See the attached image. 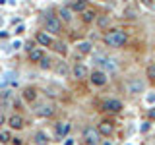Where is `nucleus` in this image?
<instances>
[{
	"label": "nucleus",
	"instance_id": "obj_1",
	"mask_svg": "<svg viewBox=\"0 0 155 145\" xmlns=\"http://www.w3.org/2000/svg\"><path fill=\"white\" fill-rule=\"evenodd\" d=\"M128 33L120 27H109L103 35V43L109 48H124L128 45Z\"/></svg>",
	"mask_w": 155,
	"mask_h": 145
},
{
	"label": "nucleus",
	"instance_id": "obj_2",
	"mask_svg": "<svg viewBox=\"0 0 155 145\" xmlns=\"http://www.w3.org/2000/svg\"><path fill=\"white\" fill-rule=\"evenodd\" d=\"M64 25H62V19L56 16V14H48L45 18V31L51 33V35H60Z\"/></svg>",
	"mask_w": 155,
	"mask_h": 145
},
{
	"label": "nucleus",
	"instance_id": "obj_3",
	"mask_svg": "<svg viewBox=\"0 0 155 145\" xmlns=\"http://www.w3.org/2000/svg\"><path fill=\"white\" fill-rule=\"evenodd\" d=\"M87 79H89V83L93 87L99 89V87H105L109 83V74H107L105 70H101V68H95L93 72H89V77H87Z\"/></svg>",
	"mask_w": 155,
	"mask_h": 145
},
{
	"label": "nucleus",
	"instance_id": "obj_4",
	"mask_svg": "<svg viewBox=\"0 0 155 145\" xmlns=\"http://www.w3.org/2000/svg\"><path fill=\"white\" fill-rule=\"evenodd\" d=\"M145 91V81L142 77H130L128 81H126V93L128 95H142Z\"/></svg>",
	"mask_w": 155,
	"mask_h": 145
},
{
	"label": "nucleus",
	"instance_id": "obj_5",
	"mask_svg": "<svg viewBox=\"0 0 155 145\" xmlns=\"http://www.w3.org/2000/svg\"><path fill=\"white\" fill-rule=\"evenodd\" d=\"M122 108H124V103L120 99H105L103 103H101V110H103V112L118 114V112H122Z\"/></svg>",
	"mask_w": 155,
	"mask_h": 145
},
{
	"label": "nucleus",
	"instance_id": "obj_6",
	"mask_svg": "<svg viewBox=\"0 0 155 145\" xmlns=\"http://www.w3.org/2000/svg\"><path fill=\"white\" fill-rule=\"evenodd\" d=\"M95 128H97V132L101 134V137H113V134H114L116 126H114L113 120H101V122L97 124Z\"/></svg>",
	"mask_w": 155,
	"mask_h": 145
},
{
	"label": "nucleus",
	"instance_id": "obj_7",
	"mask_svg": "<svg viewBox=\"0 0 155 145\" xmlns=\"http://www.w3.org/2000/svg\"><path fill=\"white\" fill-rule=\"evenodd\" d=\"M72 77H74L76 81H84L89 77V70H87V66L84 62H76L74 66H72Z\"/></svg>",
	"mask_w": 155,
	"mask_h": 145
},
{
	"label": "nucleus",
	"instance_id": "obj_8",
	"mask_svg": "<svg viewBox=\"0 0 155 145\" xmlns=\"http://www.w3.org/2000/svg\"><path fill=\"white\" fill-rule=\"evenodd\" d=\"M97 64L105 72H116V68H118L116 60L114 58H109V56H97Z\"/></svg>",
	"mask_w": 155,
	"mask_h": 145
},
{
	"label": "nucleus",
	"instance_id": "obj_9",
	"mask_svg": "<svg viewBox=\"0 0 155 145\" xmlns=\"http://www.w3.org/2000/svg\"><path fill=\"white\" fill-rule=\"evenodd\" d=\"M47 56V52H45V48L43 47H33L31 50L27 52V58H29V62H33V64H41L43 62V58Z\"/></svg>",
	"mask_w": 155,
	"mask_h": 145
},
{
	"label": "nucleus",
	"instance_id": "obj_10",
	"mask_svg": "<svg viewBox=\"0 0 155 145\" xmlns=\"http://www.w3.org/2000/svg\"><path fill=\"white\" fill-rule=\"evenodd\" d=\"M97 16H99V12H97L95 8H89V6H87L84 12L80 14V19H81V23H84V25H91V23H95Z\"/></svg>",
	"mask_w": 155,
	"mask_h": 145
},
{
	"label": "nucleus",
	"instance_id": "obj_11",
	"mask_svg": "<svg viewBox=\"0 0 155 145\" xmlns=\"http://www.w3.org/2000/svg\"><path fill=\"white\" fill-rule=\"evenodd\" d=\"M56 39L51 35V33H47V31H37L35 33V43L39 47H52V43H54Z\"/></svg>",
	"mask_w": 155,
	"mask_h": 145
},
{
	"label": "nucleus",
	"instance_id": "obj_12",
	"mask_svg": "<svg viewBox=\"0 0 155 145\" xmlns=\"http://www.w3.org/2000/svg\"><path fill=\"white\" fill-rule=\"evenodd\" d=\"M37 97H39V91H37L33 85H27V87H23V91H21V99H23V103H27V105H33V103L37 101Z\"/></svg>",
	"mask_w": 155,
	"mask_h": 145
},
{
	"label": "nucleus",
	"instance_id": "obj_13",
	"mask_svg": "<svg viewBox=\"0 0 155 145\" xmlns=\"http://www.w3.org/2000/svg\"><path fill=\"white\" fill-rule=\"evenodd\" d=\"M54 112H56L54 103H43L37 108V116H43V118H51V116H54Z\"/></svg>",
	"mask_w": 155,
	"mask_h": 145
},
{
	"label": "nucleus",
	"instance_id": "obj_14",
	"mask_svg": "<svg viewBox=\"0 0 155 145\" xmlns=\"http://www.w3.org/2000/svg\"><path fill=\"white\" fill-rule=\"evenodd\" d=\"M56 16L62 19V23H64V21L70 23L72 19H74V10H72L70 6H60V8L56 10Z\"/></svg>",
	"mask_w": 155,
	"mask_h": 145
},
{
	"label": "nucleus",
	"instance_id": "obj_15",
	"mask_svg": "<svg viewBox=\"0 0 155 145\" xmlns=\"http://www.w3.org/2000/svg\"><path fill=\"white\" fill-rule=\"evenodd\" d=\"M6 124L10 126V130H21L23 126H25V120H23L21 114H12V116H8Z\"/></svg>",
	"mask_w": 155,
	"mask_h": 145
},
{
	"label": "nucleus",
	"instance_id": "obj_16",
	"mask_svg": "<svg viewBox=\"0 0 155 145\" xmlns=\"http://www.w3.org/2000/svg\"><path fill=\"white\" fill-rule=\"evenodd\" d=\"M99 137H101V134L97 132V128H91V126H87V128H84V141L99 143Z\"/></svg>",
	"mask_w": 155,
	"mask_h": 145
},
{
	"label": "nucleus",
	"instance_id": "obj_17",
	"mask_svg": "<svg viewBox=\"0 0 155 145\" xmlns=\"http://www.w3.org/2000/svg\"><path fill=\"white\" fill-rule=\"evenodd\" d=\"M33 143L35 145H48L51 143V135H48L45 130H37L33 134Z\"/></svg>",
	"mask_w": 155,
	"mask_h": 145
},
{
	"label": "nucleus",
	"instance_id": "obj_18",
	"mask_svg": "<svg viewBox=\"0 0 155 145\" xmlns=\"http://www.w3.org/2000/svg\"><path fill=\"white\" fill-rule=\"evenodd\" d=\"M70 130H72V124L70 122H56L54 124V134L58 135V137H68Z\"/></svg>",
	"mask_w": 155,
	"mask_h": 145
},
{
	"label": "nucleus",
	"instance_id": "obj_19",
	"mask_svg": "<svg viewBox=\"0 0 155 145\" xmlns=\"http://www.w3.org/2000/svg\"><path fill=\"white\" fill-rule=\"evenodd\" d=\"M91 50H93V45H91L89 41H81V43H78V54L87 56V54H91Z\"/></svg>",
	"mask_w": 155,
	"mask_h": 145
},
{
	"label": "nucleus",
	"instance_id": "obj_20",
	"mask_svg": "<svg viewBox=\"0 0 155 145\" xmlns=\"http://www.w3.org/2000/svg\"><path fill=\"white\" fill-rule=\"evenodd\" d=\"M87 6H89V0H74V2L70 4V8L74 10V14H81Z\"/></svg>",
	"mask_w": 155,
	"mask_h": 145
},
{
	"label": "nucleus",
	"instance_id": "obj_21",
	"mask_svg": "<svg viewBox=\"0 0 155 145\" xmlns=\"http://www.w3.org/2000/svg\"><path fill=\"white\" fill-rule=\"evenodd\" d=\"M95 23H97V27H99V29L107 31V29H109V25H110V18H109V16H97Z\"/></svg>",
	"mask_w": 155,
	"mask_h": 145
},
{
	"label": "nucleus",
	"instance_id": "obj_22",
	"mask_svg": "<svg viewBox=\"0 0 155 145\" xmlns=\"http://www.w3.org/2000/svg\"><path fill=\"white\" fill-rule=\"evenodd\" d=\"M52 50H54V52H58V54H60V56H66L68 54V47L64 45V43H60V41H54V43H52Z\"/></svg>",
	"mask_w": 155,
	"mask_h": 145
},
{
	"label": "nucleus",
	"instance_id": "obj_23",
	"mask_svg": "<svg viewBox=\"0 0 155 145\" xmlns=\"http://www.w3.org/2000/svg\"><path fill=\"white\" fill-rule=\"evenodd\" d=\"M145 77H147L151 83H155V62H151V64L145 66Z\"/></svg>",
	"mask_w": 155,
	"mask_h": 145
},
{
	"label": "nucleus",
	"instance_id": "obj_24",
	"mask_svg": "<svg viewBox=\"0 0 155 145\" xmlns=\"http://www.w3.org/2000/svg\"><path fill=\"white\" fill-rule=\"evenodd\" d=\"M10 139H12V135H10V132H4V130H0V145H6L10 143Z\"/></svg>",
	"mask_w": 155,
	"mask_h": 145
},
{
	"label": "nucleus",
	"instance_id": "obj_25",
	"mask_svg": "<svg viewBox=\"0 0 155 145\" xmlns=\"http://www.w3.org/2000/svg\"><path fill=\"white\" fill-rule=\"evenodd\" d=\"M39 66H41L43 70H51V68H52V60H51L48 56H45V58H43V62H41Z\"/></svg>",
	"mask_w": 155,
	"mask_h": 145
},
{
	"label": "nucleus",
	"instance_id": "obj_26",
	"mask_svg": "<svg viewBox=\"0 0 155 145\" xmlns=\"http://www.w3.org/2000/svg\"><path fill=\"white\" fill-rule=\"evenodd\" d=\"M145 116H147V120H149V122H155V105L147 108V114H145Z\"/></svg>",
	"mask_w": 155,
	"mask_h": 145
},
{
	"label": "nucleus",
	"instance_id": "obj_27",
	"mask_svg": "<svg viewBox=\"0 0 155 145\" xmlns=\"http://www.w3.org/2000/svg\"><path fill=\"white\" fill-rule=\"evenodd\" d=\"M124 18L136 19V18H138V12H136V10H128V8H126V12H124Z\"/></svg>",
	"mask_w": 155,
	"mask_h": 145
},
{
	"label": "nucleus",
	"instance_id": "obj_28",
	"mask_svg": "<svg viewBox=\"0 0 155 145\" xmlns=\"http://www.w3.org/2000/svg\"><path fill=\"white\" fill-rule=\"evenodd\" d=\"M149 128H151V122H149V120H145V122H142V128H140V132H142V134H147Z\"/></svg>",
	"mask_w": 155,
	"mask_h": 145
},
{
	"label": "nucleus",
	"instance_id": "obj_29",
	"mask_svg": "<svg viewBox=\"0 0 155 145\" xmlns=\"http://www.w3.org/2000/svg\"><path fill=\"white\" fill-rule=\"evenodd\" d=\"M23 31H25V25H23V23L16 25V29H14V33H16V35H19V33H23Z\"/></svg>",
	"mask_w": 155,
	"mask_h": 145
},
{
	"label": "nucleus",
	"instance_id": "obj_30",
	"mask_svg": "<svg viewBox=\"0 0 155 145\" xmlns=\"http://www.w3.org/2000/svg\"><path fill=\"white\" fill-rule=\"evenodd\" d=\"M10 143H12V145H23V139L21 137H12V139H10Z\"/></svg>",
	"mask_w": 155,
	"mask_h": 145
},
{
	"label": "nucleus",
	"instance_id": "obj_31",
	"mask_svg": "<svg viewBox=\"0 0 155 145\" xmlns=\"http://www.w3.org/2000/svg\"><path fill=\"white\" fill-rule=\"evenodd\" d=\"M145 101H147V103H155V95H153V93H149L147 97H145Z\"/></svg>",
	"mask_w": 155,
	"mask_h": 145
},
{
	"label": "nucleus",
	"instance_id": "obj_32",
	"mask_svg": "<svg viewBox=\"0 0 155 145\" xmlns=\"http://www.w3.org/2000/svg\"><path fill=\"white\" fill-rule=\"evenodd\" d=\"M4 122H8V118H6L2 112H0V126H4Z\"/></svg>",
	"mask_w": 155,
	"mask_h": 145
},
{
	"label": "nucleus",
	"instance_id": "obj_33",
	"mask_svg": "<svg viewBox=\"0 0 155 145\" xmlns=\"http://www.w3.org/2000/svg\"><path fill=\"white\" fill-rule=\"evenodd\" d=\"M21 47V41H16V43H12V48H19Z\"/></svg>",
	"mask_w": 155,
	"mask_h": 145
},
{
	"label": "nucleus",
	"instance_id": "obj_34",
	"mask_svg": "<svg viewBox=\"0 0 155 145\" xmlns=\"http://www.w3.org/2000/svg\"><path fill=\"white\" fill-rule=\"evenodd\" d=\"M64 145H74V139H70V137H66V141H64Z\"/></svg>",
	"mask_w": 155,
	"mask_h": 145
},
{
	"label": "nucleus",
	"instance_id": "obj_35",
	"mask_svg": "<svg viewBox=\"0 0 155 145\" xmlns=\"http://www.w3.org/2000/svg\"><path fill=\"white\" fill-rule=\"evenodd\" d=\"M145 4H147V6H153V0H143Z\"/></svg>",
	"mask_w": 155,
	"mask_h": 145
},
{
	"label": "nucleus",
	"instance_id": "obj_36",
	"mask_svg": "<svg viewBox=\"0 0 155 145\" xmlns=\"http://www.w3.org/2000/svg\"><path fill=\"white\" fill-rule=\"evenodd\" d=\"M81 145H99V143H91V141H84Z\"/></svg>",
	"mask_w": 155,
	"mask_h": 145
},
{
	"label": "nucleus",
	"instance_id": "obj_37",
	"mask_svg": "<svg viewBox=\"0 0 155 145\" xmlns=\"http://www.w3.org/2000/svg\"><path fill=\"white\" fill-rule=\"evenodd\" d=\"M120 2H124V4H130V2H132V0H120Z\"/></svg>",
	"mask_w": 155,
	"mask_h": 145
},
{
	"label": "nucleus",
	"instance_id": "obj_38",
	"mask_svg": "<svg viewBox=\"0 0 155 145\" xmlns=\"http://www.w3.org/2000/svg\"><path fill=\"white\" fill-rule=\"evenodd\" d=\"M105 145H113V143H110V141H107V143H105Z\"/></svg>",
	"mask_w": 155,
	"mask_h": 145
},
{
	"label": "nucleus",
	"instance_id": "obj_39",
	"mask_svg": "<svg viewBox=\"0 0 155 145\" xmlns=\"http://www.w3.org/2000/svg\"><path fill=\"white\" fill-rule=\"evenodd\" d=\"M4 2H6V0H0V4H4Z\"/></svg>",
	"mask_w": 155,
	"mask_h": 145
}]
</instances>
